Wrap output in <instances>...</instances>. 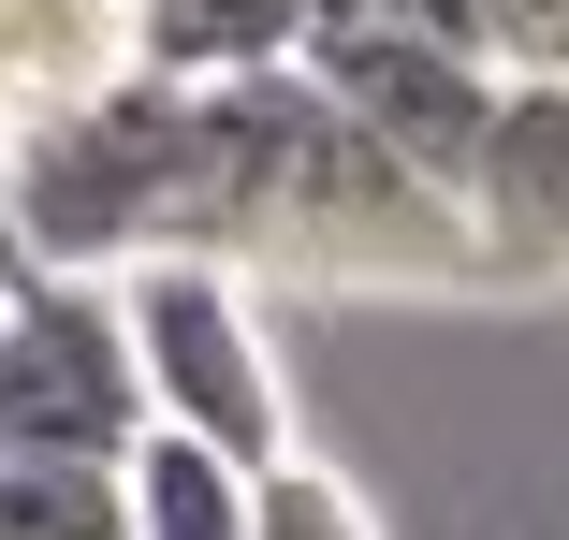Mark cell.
<instances>
[{"mask_svg": "<svg viewBox=\"0 0 569 540\" xmlns=\"http://www.w3.org/2000/svg\"><path fill=\"white\" fill-rule=\"evenodd\" d=\"M0 321H16V278H0Z\"/></svg>", "mask_w": 569, "mask_h": 540, "instance_id": "10", "label": "cell"}, {"mask_svg": "<svg viewBox=\"0 0 569 540\" xmlns=\"http://www.w3.org/2000/svg\"><path fill=\"white\" fill-rule=\"evenodd\" d=\"M118 73H147V0H0V102L16 132L59 102H102Z\"/></svg>", "mask_w": 569, "mask_h": 540, "instance_id": "6", "label": "cell"}, {"mask_svg": "<svg viewBox=\"0 0 569 540\" xmlns=\"http://www.w3.org/2000/svg\"><path fill=\"white\" fill-rule=\"evenodd\" d=\"M132 540H263V468L147 423V453H132Z\"/></svg>", "mask_w": 569, "mask_h": 540, "instance_id": "7", "label": "cell"}, {"mask_svg": "<svg viewBox=\"0 0 569 540\" xmlns=\"http://www.w3.org/2000/svg\"><path fill=\"white\" fill-rule=\"evenodd\" d=\"M176 234H190V88L176 73H118L102 102H59L16 132L30 278H132Z\"/></svg>", "mask_w": 569, "mask_h": 540, "instance_id": "1", "label": "cell"}, {"mask_svg": "<svg viewBox=\"0 0 569 540\" xmlns=\"http://www.w3.org/2000/svg\"><path fill=\"white\" fill-rule=\"evenodd\" d=\"M263 540H380L351 511V482H321V468H263Z\"/></svg>", "mask_w": 569, "mask_h": 540, "instance_id": "9", "label": "cell"}, {"mask_svg": "<svg viewBox=\"0 0 569 540\" xmlns=\"http://www.w3.org/2000/svg\"><path fill=\"white\" fill-rule=\"evenodd\" d=\"M0 540H132V468L0 439Z\"/></svg>", "mask_w": 569, "mask_h": 540, "instance_id": "8", "label": "cell"}, {"mask_svg": "<svg viewBox=\"0 0 569 540\" xmlns=\"http://www.w3.org/2000/svg\"><path fill=\"white\" fill-rule=\"evenodd\" d=\"M482 278H569V73H511L452 176Z\"/></svg>", "mask_w": 569, "mask_h": 540, "instance_id": "5", "label": "cell"}, {"mask_svg": "<svg viewBox=\"0 0 569 540\" xmlns=\"http://www.w3.org/2000/svg\"><path fill=\"white\" fill-rule=\"evenodd\" d=\"M0 439L30 453H147V366H132V307L118 278H16L0 321Z\"/></svg>", "mask_w": 569, "mask_h": 540, "instance_id": "3", "label": "cell"}, {"mask_svg": "<svg viewBox=\"0 0 569 540\" xmlns=\"http://www.w3.org/2000/svg\"><path fill=\"white\" fill-rule=\"evenodd\" d=\"M307 73L351 102V118L409 161V176H468V147H482V118H497V59H468V44H438V30H409V16H366V30H336V44H307Z\"/></svg>", "mask_w": 569, "mask_h": 540, "instance_id": "4", "label": "cell"}, {"mask_svg": "<svg viewBox=\"0 0 569 540\" xmlns=\"http://www.w3.org/2000/svg\"><path fill=\"white\" fill-rule=\"evenodd\" d=\"M132 307V366H147V423L234 453V468H292V394H278V351H263V307L234 292V263L204 249H147L118 278Z\"/></svg>", "mask_w": 569, "mask_h": 540, "instance_id": "2", "label": "cell"}]
</instances>
